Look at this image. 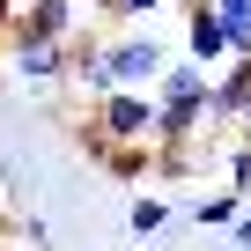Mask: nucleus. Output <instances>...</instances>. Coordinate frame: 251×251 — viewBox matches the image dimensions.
I'll return each instance as SVG.
<instances>
[{"label": "nucleus", "mask_w": 251, "mask_h": 251, "mask_svg": "<svg viewBox=\"0 0 251 251\" xmlns=\"http://www.w3.org/2000/svg\"><path fill=\"white\" fill-rule=\"evenodd\" d=\"M74 37V0H23L8 15V45H67Z\"/></svg>", "instance_id": "7ed1b4c3"}, {"label": "nucleus", "mask_w": 251, "mask_h": 251, "mask_svg": "<svg viewBox=\"0 0 251 251\" xmlns=\"http://www.w3.org/2000/svg\"><path fill=\"white\" fill-rule=\"evenodd\" d=\"M103 67H111V81H118V89H148V81L170 67V52H163L148 30H126V37H111V45H103Z\"/></svg>", "instance_id": "f257e3e1"}, {"label": "nucleus", "mask_w": 251, "mask_h": 251, "mask_svg": "<svg viewBox=\"0 0 251 251\" xmlns=\"http://www.w3.org/2000/svg\"><path fill=\"white\" fill-rule=\"evenodd\" d=\"M229 236H236V251H251V200H244V214L229 222Z\"/></svg>", "instance_id": "f8f14e48"}, {"label": "nucleus", "mask_w": 251, "mask_h": 251, "mask_svg": "<svg viewBox=\"0 0 251 251\" xmlns=\"http://www.w3.org/2000/svg\"><path fill=\"white\" fill-rule=\"evenodd\" d=\"M126 222H133V236H155V229L170 222V200H163V192H141L133 207H126Z\"/></svg>", "instance_id": "6e6552de"}, {"label": "nucleus", "mask_w": 251, "mask_h": 251, "mask_svg": "<svg viewBox=\"0 0 251 251\" xmlns=\"http://www.w3.org/2000/svg\"><path fill=\"white\" fill-rule=\"evenodd\" d=\"M8 67H15V81L52 89V81H67V45H8Z\"/></svg>", "instance_id": "39448f33"}, {"label": "nucleus", "mask_w": 251, "mask_h": 251, "mask_svg": "<svg viewBox=\"0 0 251 251\" xmlns=\"http://www.w3.org/2000/svg\"><path fill=\"white\" fill-rule=\"evenodd\" d=\"M244 141H251V111H244Z\"/></svg>", "instance_id": "2eb2a0df"}, {"label": "nucleus", "mask_w": 251, "mask_h": 251, "mask_svg": "<svg viewBox=\"0 0 251 251\" xmlns=\"http://www.w3.org/2000/svg\"><path fill=\"white\" fill-rule=\"evenodd\" d=\"M251 111V52H229V74H214V111L207 118H244Z\"/></svg>", "instance_id": "423d86ee"}, {"label": "nucleus", "mask_w": 251, "mask_h": 251, "mask_svg": "<svg viewBox=\"0 0 251 251\" xmlns=\"http://www.w3.org/2000/svg\"><path fill=\"white\" fill-rule=\"evenodd\" d=\"M155 8H170V0H103V15H126V23H141V15H155Z\"/></svg>", "instance_id": "9b49d317"}, {"label": "nucleus", "mask_w": 251, "mask_h": 251, "mask_svg": "<svg viewBox=\"0 0 251 251\" xmlns=\"http://www.w3.org/2000/svg\"><path fill=\"white\" fill-rule=\"evenodd\" d=\"M0 59H8V30H0Z\"/></svg>", "instance_id": "4468645a"}, {"label": "nucleus", "mask_w": 251, "mask_h": 251, "mask_svg": "<svg viewBox=\"0 0 251 251\" xmlns=\"http://www.w3.org/2000/svg\"><path fill=\"white\" fill-rule=\"evenodd\" d=\"M192 214H200V229H229V222L244 214V200H236V192H207Z\"/></svg>", "instance_id": "1a4fd4ad"}, {"label": "nucleus", "mask_w": 251, "mask_h": 251, "mask_svg": "<svg viewBox=\"0 0 251 251\" xmlns=\"http://www.w3.org/2000/svg\"><path fill=\"white\" fill-rule=\"evenodd\" d=\"M103 170H111V177H126V185H141V177L155 170V155H148L141 141H118V148L103 155Z\"/></svg>", "instance_id": "0eeeda50"}, {"label": "nucleus", "mask_w": 251, "mask_h": 251, "mask_svg": "<svg viewBox=\"0 0 251 251\" xmlns=\"http://www.w3.org/2000/svg\"><path fill=\"white\" fill-rule=\"evenodd\" d=\"M185 52H192L200 67L229 59V30H222V15L207 8V0H192V8H185Z\"/></svg>", "instance_id": "20e7f679"}, {"label": "nucleus", "mask_w": 251, "mask_h": 251, "mask_svg": "<svg viewBox=\"0 0 251 251\" xmlns=\"http://www.w3.org/2000/svg\"><path fill=\"white\" fill-rule=\"evenodd\" d=\"M229 192H236V200H251V141H236V148H229Z\"/></svg>", "instance_id": "9d476101"}, {"label": "nucleus", "mask_w": 251, "mask_h": 251, "mask_svg": "<svg viewBox=\"0 0 251 251\" xmlns=\"http://www.w3.org/2000/svg\"><path fill=\"white\" fill-rule=\"evenodd\" d=\"M8 236H15V214H8V207H0V244H8Z\"/></svg>", "instance_id": "ddd939ff"}, {"label": "nucleus", "mask_w": 251, "mask_h": 251, "mask_svg": "<svg viewBox=\"0 0 251 251\" xmlns=\"http://www.w3.org/2000/svg\"><path fill=\"white\" fill-rule=\"evenodd\" d=\"M96 133L103 141H148L155 133V96L148 89H111V96H96Z\"/></svg>", "instance_id": "f03ea898"}]
</instances>
